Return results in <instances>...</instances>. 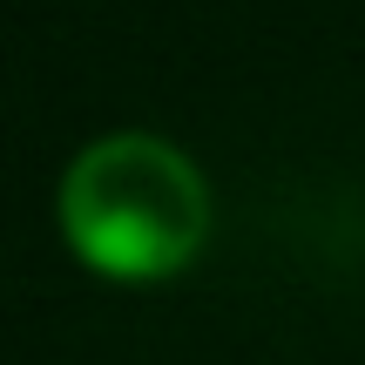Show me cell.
I'll return each mask as SVG.
<instances>
[{
    "instance_id": "obj_1",
    "label": "cell",
    "mask_w": 365,
    "mask_h": 365,
    "mask_svg": "<svg viewBox=\"0 0 365 365\" xmlns=\"http://www.w3.org/2000/svg\"><path fill=\"white\" fill-rule=\"evenodd\" d=\"M61 230L108 277H170L210 230V190L182 149L156 135H108L61 182Z\"/></svg>"
}]
</instances>
